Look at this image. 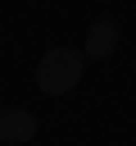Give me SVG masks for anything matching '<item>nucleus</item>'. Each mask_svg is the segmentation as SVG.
Returning <instances> with one entry per match:
<instances>
[{
  "instance_id": "f257e3e1",
  "label": "nucleus",
  "mask_w": 136,
  "mask_h": 146,
  "mask_svg": "<svg viewBox=\"0 0 136 146\" xmlns=\"http://www.w3.org/2000/svg\"><path fill=\"white\" fill-rule=\"evenodd\" d=\"M82 68H86V55L73 50V46H50L41 59H36V87L45 96H68L77 82H82Z\"/></svg>"
},
{
  "instance_id": "f03ea898",
  "label": "nucleus",
  "mask_w": 136,
  "mask_h": 146,
  "mask_svg": "<svg viewBox=\"0 0 136 146\" xmlns=\"http://www.w3.org/2000/svg\"><path fill=\"white\" fill-rule=\"evenodd\" d=\"M36 137V114L23 110V105H9L0 110V146H27Z\"/></svg>"
},
{
  "instance_id": "7ed1b4c3",
  "label": "nucleus",
  "mask_w": 136,
  "mask_h": 146,
  "mask_svg": "<svg viewBox=\"0 0 136 146\" xmlns=\"http://www.w3.org/2000/svg\"><path fill=\"white\" fill-rule=\"evenodd\" d=\"M113 50H118V23L113 18H95L86 27V36H82V55L86 59H109Z\"/></svg>"
}]
</instances>
